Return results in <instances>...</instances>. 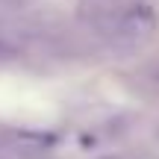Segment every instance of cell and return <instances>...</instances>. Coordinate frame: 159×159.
<instances>
[{"label": "cell", "instance_id": "cell-1", "mask_svg": "<svg viewBox=\"0 0 159 159\" xmlns=\"http://www.w3.org/2000/svg\"><path fill=\"white\" fill-rule=\"evenodd\" d=\"M89 30L97 35L103 47L115 53L142 50L156 30V15L144 3H115L100 6L89 18Z\"/></svg>", "mask_w": 159, "mask_h": 159}, {"label": "cell", "instance_id": "cell-2", "mask_svg": "<svg viewBox=\"0 0 159 159\" xmlns=\"http://www.w3.org/2000/svg\"><path fill=\"white\" fill-rule=\"evenodd\" d=\"M27 47V33L15 24L0 21V56H15Z\"/></svg>", "mask_w": 159, "mask_h": 159}]
</instances>
